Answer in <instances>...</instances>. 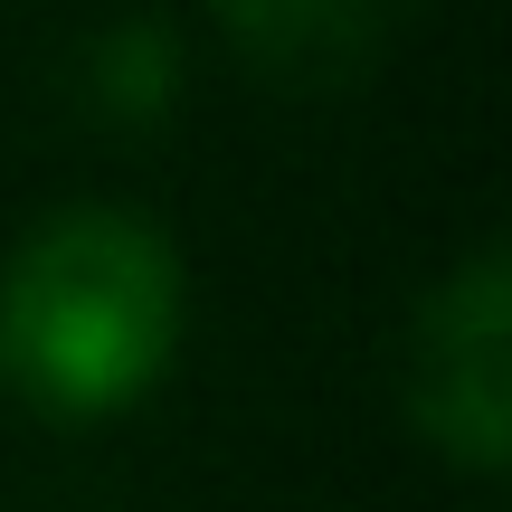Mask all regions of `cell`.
Instances as JSON below:
<instances>
[{"label":"cell","instance_id":"obj_1","mask_svg":"<svg viewBox=\"0 0 512 512\" xmlns=\"http://www.w3.org/2000/svg\"><path fill=\"white\" fill-rule=\"evenodd\" d=\"M181 247L124 200H67L0 256V380L48 418L133 408L181 351Z\"/></svg>","mask_w":512,"mask_h":512},{"label":"cell","instance_id":"obj_2","mask_svg":"<svg viewBox=\"0 0 512 512\" xmlns=\"http://www.w3.org/2000/svg\"><path fill=\"white\" fill-rule=\"evenodd\" d=\"M408 418L456 465L494 475L512 456V256L475 247L408 313Z\"/></svg>","mask_w":512,"mask_h":512},{"label":"cell","instance_id":"obj_3","mask_svg":"<svg viewBox=\"0 0 512 512\" xmlns=\"http://www.w3.org/2000/svg\"><path fill=\"white\" fill-rule=\"evenodd\" d=\"M219 29L256 48L275 86H342L380 48V10H351V0H238Z\"/></svg>","mask_w":512,"mask_h":512},{"label":"cell","instance_id":"obj_4","mask_svg":"<svg viewBox=\"0 0 512 512\" xmlns=\"http://www.w3.org/2000/svg\"><path fill=\"white\" fill-rule=\"evenodd\" d=\"M171 86H181V29H171V19H114V29H95L86 48L67 57V95L95 105V114H114V124L162 114Z\"/></svg>","mask_w":512,"mask_h":512}]
</instances>
